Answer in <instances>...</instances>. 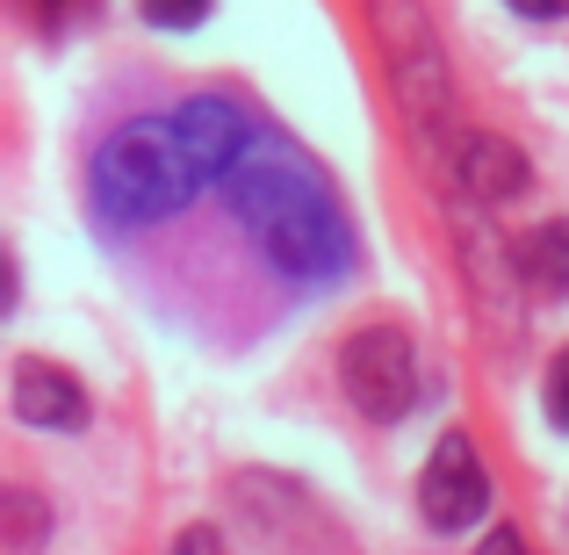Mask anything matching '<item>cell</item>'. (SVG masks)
Instances as JSON below:
<instances>
[{"label":"cell","mask_w":569,"mask_h":555,"mask_svg":"<svg viewBox=\"0 0 569 555\" xmlns=\"http://www.w3.org/2000/svg\"><path fill=\"white\" fill-rule=\"evenodd\" d=\"M0 519H8V555H37L43 534H51V505L37 490H8L0 498Z\"/></svg>","instance_id":"cell-9"},{"label":"cell","mask_w":569,"mask_h":555,"mask_svg":"<svg viewBox=\"0 0 569 555\" xmlns=\"http://www.w3.org/2000/svg\"><path fill=\"white\" fill-rule=\"evenodd\" d=\"M455 174H461V195H469V202H483V209L519 202V195L533 188L527 152H519L512 138H490V130H469V138L455 145Z\"/></svg>","instance_id":"cell-6"},{"label":"cell","mask_w":569,"mask_h":555,"mask_svg":"<svg viewBox=\"0 0 569 555\" xmlns=\"http://www.w3.org/2000/svg\"><path fill=\"white\" fill-rule=\"evenodd\" d=\"M223 202H231L238 231L260 246V260L274 267L281 281H296V289H332L353 267L347 209H339L332 181H325L296 145L260 138L238 159V174L223 181Z\"/></svg>","instance_id":"cell-1"},{"label":"cell","mask_w":569,"mask_h":555,"mask_svg":"<svg viewBox=\"0 0 569 555\" xmlns=\"http://www.w3.org/2000/svg\"><path fill=\"white\" fill-rule=\"evenodd\" d=\"M476 555H533V548L519 542V527H498V534H483V542H476Z\"/></svg>","instance_id":"cell-14"},{"label":"cell","mask_w":569,"mask_h":555,"mask_svg":"<svg viewBox=\"0 0 569 555\" xmlns=\"http://www.w3.org/2000/svg\"><path fill=\"white\" fill-rule=\"evenodd\" d=\"M519 267H527L548 296H569V217H548L541 231L519 246Z\"/></svg>","instance_id":"cell-8"},{"label":"cell","mask_w":569,"mask_h":555,"mask_svg":"<svg viewBox=\"0 0 569 555\" xmlns=\"http://www.w3.org/2000/svg\"><path fill=\"white\" fill-rule=\"evenodd\" d=\"M167 555H223V542H217V527H188V534H173Z\"/></svg>","instance_id":"cell-12"},{"label":"cell","mask_w":569,"mask_h":555,"mask_svg":"<svg viewBox=\"0 0 569 555\" xmlns=\"http://www.w3.org/2000/svg\"><path fill=\"white\" fill-rule=\"evenodd\" d=\"M339 383H347V404L368 418V426H397L418 404V347L403 325H361L339 354Z\"/></svg>","instance_id":"cell-4"},{"label":"cell","mask_w":569,"mask_h":555,"mask_svg":"<svg viewBox=\"0 0 569 555\" xmlns=\"http://www.w3.org/2000/svg\"><path fill=\"white\" fill-rule=\"evenodd\" d=\"M368 29H376L382 72L403 101V123L432 152V138L447 130V109H455V66L440 51V29H432L426 0H368Z\"/></svg>","instance_id":"cell-3"},{"label":"cell","mask_w":569,"mask_h":555,"mask_svg":"<svg viewBox=\"0 0 569 555\" xmlns=\"http://www.w3.org/2000/svg\"><path fill=\"white\" fill-rule=\"evenodd\" d=\"M541 397H548V426L569 433V347L548 361V383H541Z\"/></svg>","instance_id":"cell-11"},{"label":"cell","mask_w":569,"mask_h":555,"mask_svg":"<svg viewBox=\"0 0 569 555\" xmlns=\"http://www.w3.org/2000/svg\"><path fill=\"white\" fill-rule=\"evenodd\" d=\"M512 14H527V22H562L569 14V0H505Z\"/></svg>","instance_id":"cell-13"},{"label":"cell","mask_w":569,"mask_h":555,"mask_svg":"<svg viewBox=\"0 0 569 555\" xmlns=\"http://www.w3.org/2000/svg\"><path fill=\"white\" fill-rule=\"evenodd\" d=\"M87 389L80 375L51 368V361H14V418L22 426H43V433H80L87 426Z\"/></svg>","instance_id":"cell-7"},{"label":"cell","mask_w":569,"mask_h":555,"mask_svg":"<svg viewBox=\"0 0 569 555\" xmlns=\"http://www.w3.org/2000/svg\"><path fill=\"white\" fill-rule=\"evenodd\" d=\"M37 8H43V22H51V14H58V8H66V0H37Z\"/></svg>","instance_id":"cell-15"},{"label":"cell","mask_w":569,"mask_h":555,"mask_svg":"<svg viewBox=\"0 0 569 555\" xmlns=\"http://www.w3.org/2000/svg\"><path fill=\"white\" fill-rule=\"evenodd\" d=\"M209 181L202 152H194L181 109L173 116H138L116 138H101L94 167H87V209L101 231H144V224L181 217Z\"/></svg>","instance_id":"cell-2"},{"label":"cell","mask_w":569,"mask_h":555,"mask_svg":"<svg viewBox=\"0 0 569 555\" xmlns=\"http://www.w3.org/2000/svg\"><path fill=\"white\" fill-rule=\"evenodd\" d=\"M144 8V22L152 29H194V22H209V0H138Z\"/></svg>","instance_id":"cell-10"},{"label":"cell","mask_w":569,"mask_h":555,"mask_svg":"<svg viewBox=\"0 0 569 555\" xmlns=\"http://www.w3.org/2000/svg\"><path fill=\"white\" fill-rule=\"evenodd\" d=\"M418 513H426L432 534H461L490 513V469H483L469 433H447V440L432 447L426 476H418Z\"/></svg>","instance_id":"cell-5"}]
</instances>
